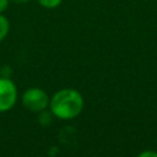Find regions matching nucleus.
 Returning <instances> with one entry per match:
<instances>
[{
	"label": "nucleus",
	"instance_id": "obj_2",
	"mask_svg": "<svg viewBox=\"0 0 157 157\" xmlns=\"http://www.w3.org/2000/svg\"><path fill=\"white\" fill-rule=\"evenodd\" d=\"M21 102L27 110L34 113H42L49 107L50 98L43 88L29 87L22 93Z\"/></svg>",
	"mask_w": 157,
	"mask_h": 157
},
{
	"label": "nucleus",
	"instance_id": "obj_4",
	"mask_svg": "<svg viewBox=\"0 0 157 157\" xmlns=\"http://www.w3.org/2000/svg\"><path fill=\"white\" fill-rule=\"evenodd\" d=\"M9 32H10V21L5 15L0 13V42H2L7 37Z\"/></svg>",
	"mask_w": 157,
	"mask_h": 157
},
{
	"label": "nucleus",
	"instance_id": "obj_5",
	"mask_svg": "<svg viewBox=\"0 0 157 157\" xmlns=\"http://www.w3.org/2000/svg\"><path fill=\"white\" fill-rule=\"evenodd\" d=\"M42 7L48 9V10H54L56 7H59L63 2V0H36Z\"/></svg>",
	"mask_w": 157,
	"mask_h": 157
},
{
	"label": "nucleus",
	"instance_id": "obj_3",
	"mask_svg": "<svg viewBox=\"0 0 157 157\" xmlns=\"http://www.w3.org/2000/svg\"><path fill=\"white\" fill-rule=\"evenodd\" d=\"M17 101V87L9 77H0V113L9 112Z\"/></svg>",
	"mask_w": 157,
	"mask_h": 157
},
{
	"label": "nucleus",
	"instance_id": "obj_7",
	"mask_svg": "<svg viewBox=\"0 0 157 157\" xmlns=\"http://www.w3.org/2000/svg\"><path fill=\"white\" fill-rule=\"evenodd\" d=\"M10 0H0V13H4V11H6V9L9 7Z\"/></svg>",
	"mask_w": 157,
	"mask_h": 157
},
{
	"label": "nucleus",
	"instance_id": "obj_8",
	"mask_svg": "<svg viewBox=\"0 0 157 157\" xmlns=\"http://www.w3.org/2000/svg\"><path fill=\"white\" fill-rule=\"evenodd\" d=\"M10 1H12V2H15V4H17V5H22V4L28 2L29 0H10Z\"/></svg>",
	"mask_w": 157,
	"mask_h": 157
},
{
	"label": "nucleus",
	"instance_id": "obj_6",
	"mask_svg": "<svg viewBox=\"0 0 157 157\" xmlns=\"http://www.w3.org/2000/svg\"><path fill=\"white\" fill-rule=\"evenodd\" d=\"M137 157H157V152L156 151L147 150V151H142L141 153H139Z\"/></svg>",
	"mask_w": 157,
	"mask_h": 157
},
{
	"label": "nucleus",
	"instance_id": "obj_1",
	"mask_svg": "<svg viewBox=\"0 0 157 157\" xmlns=\"http://www.w3.org/2000/svg\"><path fill=\"white\" fill-rule=\"evenodd\" d=\"M50 112L61 120H70L78 117L83 109V97L75 88H63L50 97Z\"/></svg>",
	"mask_w": 157,
	"mask_h": 157
}]
</instances>
